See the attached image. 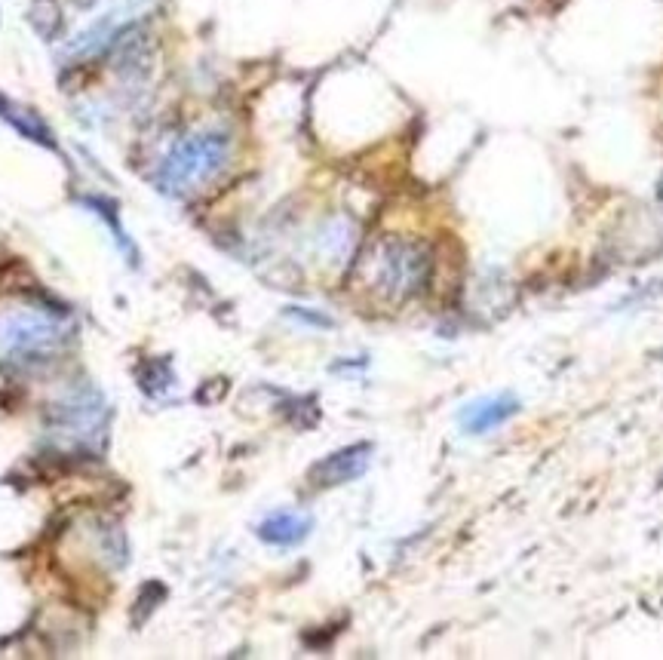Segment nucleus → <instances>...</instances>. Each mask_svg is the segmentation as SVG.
Returning a JSON list of instances; mask_svg holds the SVG:
<instances>
[{
	"label": "nucleus",
	"mask_w": 663,
	"mask_h": 660,
	"mask_svg": "<svg viewBox=\"0 0 663 660\" xmlns=\"http://www.w3.org/2000/svg\"><path fill=\"white\" fill-rule=\"evenodd\" d=\"M105 427H108V403L93 387L77 390L62 406H56V433L71 446L77 443L93 446V439L105 436Z\"/></svg>",
	"instance_id": "obj_3"
},
{
	"label": "nucleus",
	"mask_w": 663,
	"mask_h": 660,
	"mask_svg": "<svg viewBox=\"0 0 663 660\" xmlns=\"http://www.w3.org/2000/svg\"><path fill=\"white\" fill-rule=\"evenodd\" d=\"M0 117H4L16 132H22L25 139H31V142H37V145H47V148H56V142H53V132L47 129V123H43L37 114H31V111H25L22 105H16V102H10L7 96H0Z\"/></svg>",
	"instance_id": "obj_9"
},
{
	"label": "nucleus",
	"mask_w": 663,
	"mask_h": 660,
	"mask_svg": "<svg viewBox=\"0 0 663 660\" xmlns=\"http://www.w3.org/2000/svg\"><path fill=\"white\" fill-rule=\"evenodd\" d=\"M657 194H660V200H663V179H660V188H657Z\"/></svg>",
	"instance_id": "obj_11"
},
{
	"label": "nucleus",
	"mask_w": 663,
	"mask_h": 660,
	"mask_svg": "<svg viewBox=\"0 0 663 660\" xmlns=\"http://www.w3.org/2000/svg\"><path fill=\"white\" fill-rule=\"evenodd\" d=\"M353 246H357V228L344 215L329 218L317 234V255L326 258V264H341L344 258H350Z\"/></svg>",
	"instance_id": "obj_8"
},
{
	"label": "nucleus",
	"mask_w": 663,
	"mask_h": 660,
	"mask_svg": "<svg viewBox=\"0 0 663 660\" xmlns=\"http://www.w3.org/2000/svg\"><path fill=\"white\" fill-rule=\"evenodd\" d=\"M311 528H314V519L307 513L280 510V513H271L258 525V538L264 544H274V547H295L311 535Z\"/></svg>",
	"instance_id": "obj_6"
},
{
	"label": "nucleus",
	"mask_w": 663,
	"mask_h": 660,
	"mask_svg": "<svg viewBox=\"0 0 663 660\" xmlns=\"http://www.w3.org/2000/svg\"><path fill=\"white\" fill-rule=\"evenodd\" d=\"M430 271L433 261L421 243L390 237L378 243L369 258V289L390 304H400L415 298L427 286Z\"/></svg>",
	"instance_id": "obj_2"
},
{
	"label": "nucleus",
	"mask_w": 663,
	"mask_h": 660,
	"mask_svg": "<svg viewBox=\"0 0 663 660\" xmlns=\"http://www.w3.org/2000/svg\"><path fill=\"white\" fill-rule=\"evenodd\" d=\"M86 206H90V209H96V212H99V215L105 218V222L111 225V231L117 234V240L123 243V252L129 255V261L136 264V249H132V243L126 240V234H123L120 222H117V218H114V206H111L108 200H99V197H86Z\"/></svg>",
	"instance_id": "obj_10"
},
{
	"label": "nucleus",
	"mask_w": 663,
	"mask_h": 660,
	"mask_svg": "<svg viewBox=\"0 0 663 660\" xmlns=\"http://www.w3.org/2000/svg\"><path fill=\"white\" fill-rule=\"evenodd\" d=\"M516 412H519L516 396H510V393L489 396V400H479V403H473L461 412V427L467 433H489L492 427H501Z\"/></svg>",
	"instance_id": "obj_7"
},
{
	"label": "nucleus",
	"mask_w": 663,
	"mask_h": 660,
	"mask_svg": "<svg viewBox=\"0 0 663 660\" xmlns=\"http://www.w3.org/2000/svg\"><path fill=\"white\" fill-rule=\"evenodd\" d=\"M65 338V329L47 317H13L0 326V347L7 357H40L56 350Z\"/></svg>",
	"instance_id": "obj_4"
},
{
	"label": "nucleus",
	"mask_w": 663,
	"mask_h": 660,
	"mask_svg": "<svg viewBox=\"0 0 663 660\" xmlns=\"http://www.w3.org/2000/svg\"><path fill=\"white\" fill-rule=\"evenodd\" d=\"M231 160V136L221 129H203L194 136H185L175 145L160 169H157V188L166 197H188L209 185L215 175Z\"/></svg>",
	"instance_id": "obj_1"
},
{
	"label": "nucleus",
	"mask_w": 663,
	"mask_h": 660,
	"mask_svg": "<svg viewBox=\"0 0 663 660\" xmlns=\"http://www.w3.org/2000/svg\"><path fill=\"white\" fill-rule=\"evenodd\" d=\"M372 461V446L369 443H357V446H347L329 458H323L314 470H311V479L317 486H341V482H350L366 473Z\"/></svg>",
	"instance_id": "obj_5"
}]
</instances>
